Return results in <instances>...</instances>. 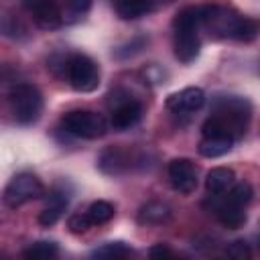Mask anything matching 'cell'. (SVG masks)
<instances>
[{
    "label": "cell",
    "mask_w": 260,
    "mask_h": 260,
    "mask_svg": "<svg viewBox=\"0 0 260 260\" xmlns=\"http://www.w3.org/2000/svg\"><path fill=\"white\" fill-rule=\"evenodd\" d=\"M175 30H197L201 26V6H187L175 18Z\"/></svg>",
    "instance_id": "cell-20"
},
{
    "label": "cell",
    "mask_w": 260,
    "mask_h": 260,
    "mask_svg": "<svg viewBox=\"0 0 260 260\" xmlns=\"http://www.w3.org/2000/svg\"><path fill=\"white\" fill-rule=\"evenodd\" d=\"M87 215L91 217L93 225H102V223H108V221L114 217V205H112V203H108V201H102V199H98V201H93V203L89 205V209H87Z\"/></svg>",
    "instance_id": "cell-24"
},
{
    "label": "cell",
    "mask_w": 260,
    "mask_h": 260,
    "mask_svg": "<svg viewBox=\"0 0 260 260\" xmlns=\"http://www.w3.org/2000/svg\"><path fill=\"white\" fill-rule=\"evenodd\" d=\"M67 203H69L67 191L65 189H53L49 199H47V203H45V207H43V211L39 213V223L45 225V228L55 225L61 219L63 211L67 209Z\"/></svg>",
    "instance_id": "cell-10"
},
{
    "label": "cell",
    "mask_w": 260,
    "mask_h": 260,
    "mask_svg": "<svg viewBox=\"0 0 260 260\" xmlns=\"http://www.w3.org/2000/svg\"><path fill=\"white\" fill-rule=\"evenodd\" d=\"M59 254V246L55 242H47V240H41V242H35L30 244L28 248L22 250V256L26 260H51Z\"/></svg>",
    "instance_id": "cell-19"
},
{
    "label": "cell",
    "mask_w": 260,
    "mask_h": 260,
    "mask_svg": "<svg viewBox=\"0 0 260 260\" xmlns=\"http://www.w3.org/2000/svg\"><path fill=\"white\" fill-rule=\"evenodd\" d=\"M30 12H32V20L37 22V26H41L45 30L59 28L63 22V12L55 0H43Z\"/></svg>",
    "instance_id": "cell-13"
},
{
    "label": "cell",
    "mask_w": 260,
    "mask_h": 260,
    "mask_svg": "<svg viewBox=\"0 0 260 260\" xmlns=\"http://www.w3.org/2000/svg\"><path fill=\"white\" fill-rule=\"evenodd\" d=\"M140 116H142V104L132 100V98H126V100H122L120 104L114 106L110 124H112L114 130L124 132V130L132 128L134 124H138Z\"/></svg>",
    "instance_id": "cell-9"
},
{
    "label": "cell",
    "mask_w": 260,
    "mask_h": 260,
    "mask_svg": "<svg viewBox=\"0 0 260 260\" xmlns=\"http://www.w3.org/2000/svg\"><path fill=\"white\" fill-rule=\"evenodd\" d=\"M146 45H148V39H146V37H134V39H130L128 43L116 47V49H114V57L120 59V61H126V59H130V57L142 53V49H146Z\"/></svg>",
    "instance_id": "cell-21"
},
{
    "label": "cell",
    "mask_w": 260,
    "mask_h": 260,
    "mask_svg": "<svg viewBox=\"0 0 260 260\" xmlns=\"http://www.w3.org/2000/svg\"><path fill=\"white\" fill-rule=\"evenodd\" d=\"M41 2H43V0H22V4H24L28 10H32V8H35L37 4H41Z\"/></svg>",
    "instance_id": "cell-30"
},
{
    "label": "cell",
    "mask_w": 260,
    "mask_h": 260,
    "mask_svg": "<svg viewBox=\"0 0 260 260\" xmlns=\"http://www.w3.org/2000/svg\"><path fill=\"white\" fill-rule=\"evenodd\" d=\"M45 195V185L32 173H18L10 179L4 189V203L8 207H20L28 201L41 199Z\"/></svg>",
    "instance_id": "cell-6"
},
{
    "label": "cell",
    "mask_w": 260,
    "mask_h": 260,
    "mask_svg": "<svg viewBox=\"0 0 260 260\" xmlns=\"http://www.w3.org/2000/svg\"><path fill=\"white\" fill-rule=\"evenodd\" d=\"M98 167L106 175H120L130 169V154L126 150H122L120 146H110V148L102 150V154L98 158Z\"/></svg>",
    "instance_id": "cell-12"
},
{
    "label": "cell",
    "mask_w": 260,
    "mask_h": 260,
    "mask_svg": "<svg viewBox=\"0 0 260 260\" xmlns=\"http://www.w3.org/2000/svg\"><path fill=\"white\" fill-rule=\"evenodd\" d=\"M158 2H162V4H169V2H173V0H158Z\"/></svg>",
    "instance_id": "cell-31"
},
{
    "label": "cell",
    "mask_w": 260,
    "mask_h": 260,
    "mask_svg": "<svg viewBox=\"0 0 260 260\" xmlns=\"http://www.w3.org/2000/svg\"><path fill=\"white\" fill-rule=\"evenodd\" d=\"M201 41L197 30H175V57L181 63H191L199 57Z\"/></svg>",
    "instance_id": "cell-11"
},
{
    "label": "cell",
    "mask_w": 260,
    "mask_h": 260,
    "mask_svg": "<svg viewBox=\"0 0 260 260\" xmlns=\"http://www.w3.org/2000/svg\"><path fill=\"white\" fill-rule=\"evenodd\" d=\"M258 248H260V236H258Z\"/></svg>",
    "instance_id": "cell-32"
},
{
    "label": "cell",
    "mask_w": 260,
    "mask_h": 260,
    "mask_svg": "<svg viewBox=\"0 0 260 260\" xmlns=\"http://www.w3.org/2000/svg\"><path fill=\"white\" fill-rule=\"evenodd\" d=\"M65 2H67V8L75 14H85L91 8V0H65Z\"/></svg>",
    "instance_id": "cell-29"
},
{
    "label": "cell",
    "mask_w": 260,
    "mask_h": 260,
    "mask_svg": "<svg viewBox=\"0 0 260 260\" xmlns=\"http://www.w3.org/2000/svg\"><path fill=\"white\" fill-rule=\"evenodd\" d=\"M234 138H228V136H203L201 142H199V154L205 156V158H217V156H223L225 152L232 150L234 146Z\"/></svg>",
    "instance_id": "cell-17"
},
{
    "label": "cell",
    "mask_w": 260,
    "mask_h": 260,
    "mask_svg": "<svg viewBox=\"0 0 260 260\" xmlns=\"http://www.w3.org/2000/svg\"><path fill=\"white\" fill-rule=\"evenodd\" d=\"M61 124L67 134L77 138H102L108 132V124L102 114H95L91 110H71L61 118Z\"/></svg>",
    "instance_id": "cell-3"
},
{
    "label": "cell",
    "mask_w": 260,
    "mask_h": 260,
    "mask_svg": "<svg viewBox=\"0 0 260 260\" xmlns=\"http://www.w3.org/2000/svg\"><path fill=\"white\" fill-rule=\"evenodd\" d=\"M10 108L18 124H35L43 114V95L32 83H16L10 89Z\"/></svg>",
    "instance_id": "cell-2"
},
{
    "label": "cell",
    "mask_w": 260,
    "mask_h": 260,
    "mask_svg": "<svg viewBox=\"0 0 260 260\" xmlns=\"http://www.w3.org/2000/svg\"><path fill=\"white\" fill-rule=\"evenodd\" d=\"M240 20H242V14H238L230 6H223V4L201 6V26H205L215 37L234 39V32H236Z\"/></svg>",
    "instance_id": "cell-5"
},
{
    "label": "cell",
    "mask_w": 260,
    "mask_h": 260,
    "mask_svg": "<svg viewBox=\"0 0 260 260\" xmlns=\"http://www.w3.org/2000/svg\"><path fill=\"white\" fill-rule=\"evenodd\" d=\"M154 0H114V10L122 20H134L148 14Z\"/></svg>",
    "instance_id": "cell-16"
},
{
    "label": "cell",
    "mask_w": 260,
    "mask_h": 260,
    "mask_svg": "<svg viewBox=\"0 0 260 260\" xmlns=\"http://www.w3.org/2000/svg\"><path fill=\"white\" fill-rule=\"evenodd\" d=\"M236 183V173L228 167H215L205 177V189L211 195H223Z\"/></svg>",
    "instance_id": "cell-14"
},
{
    "label": "cell",
    "mask_w": 260,
    "mask_h": 260,
    "mask_svg": "<svg viewBox=\"0 0 260 260\" xmlns=\"http://www.w3.org/2000/svg\"><path fill=\"white\" fill-rule=\"evenodd\" d=\"M252 108L248 100L238 95L219 98L211 110V116L203 122L201 132L203 136H228L238 140L244 136L248 122H250Z\"/></svg>",
    "instance_id": "cell-1"
},
{
    "label": "cell",
    "mask_w": 260,
    "mask_h": 260,
    "mask_svg": "<svg viewBox=\"0 0 260 260\" xmlns=\"http://www.w3.org/2000/svg\"><path fill=\"white\" fill-rule=\"evenodd\" d=\"M169 181L175 191L189 195L197 189V167L189 158H173L169 162Z\"/></svg>",
    "instance_id": "cell-7"
},
{
    "label": "cell",
    "mask_w": 260,
    "mask_h": 260,
    "mask_svg": "<svg viewBox=\"0 0 260 260\" xmlns=\"http://www.w3.org/2000/svg\"><path fill=\"white\" fill-rule=\"evenodd\" d=\"M252 195H254L252 185L246 183V181H242V183H234V185H232V189L228 191V197H225V199H228L230 203H234V205L244 207V205H248V203L252 201Z\"/></svg>",
    "instance_id": "cell-23"
},
{
    "label": "cell",
    "mask_w": 260,
    "mask_h": 260,
    "mask_svg": "<svg viewBox=\"0 0 260 260\" xmlns=\"http://www.w3.org/2000/svg\"><path fill=\"white\" fill-rule=\"evenodd\" d=\"M91 225H93V221H91V217L87 215V211H85V213H73V215L67 219V228H69L71 234H85Z\"/></svg>",
    "instance_id": "cell-26"
},
{
    "label": "cell",
    "mask_w": 260,
    "mask_h": 260,
    "mask_svg": "<svg viewBox=\"0 0 260 260\" xmlns=\"http://www.w3.org/2000/svg\"><path fill=\"white\" fill-rule=\"evenodd\" d=\"M258 32H260V24L254 18L242 16V20H240V24L234 32V39L236 41H252V39H256Z\"/></svg>",
    "instance_id": "cell-25"
},
{
    "label": "cell",
    "mask_w": 260,
    "mask_h": 260,
    "mask_svg": "<svg viewBox=\"0 0 260 260\" xmlns=\"http://www.w3.org/2000/svg\"><path fill=\"white\" fill-rule=\"evenodd\" d=\"M171 219V207L162 201H148L138 211V221L148 225H158Z\"/></svg>",
    "instance_id": "cell-18"
},
{
    "label": "cell",
    "mask_w": 260,
    "mask_h": 260,
    "mask_svg": "<svg viewBox=\"0 0 260 260\" xmlns=\"http://www.w3.org/2000/svg\"><path fill=\"white\" fill-rule=\"evenodd\" d=\"M225 252L234 260H248L252 256V248H250V244L246 240H234V242H230V246L225 248Z\"/></svg>",
    "instance_id": "cell-27"
},
{
    "label": "cell",
    "mask_w": 260,
    "mask_h": 260,
    "mask_svg": "<svg viewBox=\"0 0 260 260\" xmlns=\"http://www.w3.org/2000/svg\"><path fill=\"white\" fill-rule=\"evenodd\" d=\"M65 71H67V79L75 91L89 93L100 85V67L87 55L73 53L65 61Z\"/></svg>",
    "instance_id": "cell-4"
},
{
    "label": "cell",
    "mask_w": 260,
    "mask_h": 260,
    "mask_svg": "<svg viewBox=\"0 0 260 260\" xmlns=\"http://www.w3.org/2000/svg\"><path fill=\"white\" fill-rule=\"evenodd\" d=\"M213 211H215L217 219H219L225 228H230V230H238V228H242V225L246 223V211H244V207L234 205V203H230L228 199L215 203V205H213Z\"/></svg>",
    "instance_id": "cell-15"
},
{
    "label": "cell",
    "mask_w": 260,
    "mask_h": 260,
    "mask_svg": "<svg viewBox=\"0 0 260 260\" xmlns=\"http://www.w3.org/2000/svg\"><path fill=\"white\" fill-rule=\"evenodd\" d=\"M148 256H150V258H173L175 252H173L167 244H154V246L148 250Z\"/></svg>",
    "instance_id": "cell-28"
},
{
    "label": "cell",
    "mask_w": 260,
    "mask_h": 260,
    "mask_svg": "<svg viewBox=\"0 0 260 260\" xmlns=\"http://www.w3.org/2000/svg\"><path fill=\"white\" fill-rule=\"evenodd\" d=\"M132 254V248L126 246L124 242H108L91 252V258H124Z\"/></svg>",
    "instance_id": "cell-22"
},
{
    "label": "cell",
    "mask_w": 260,
    "mask_h": 260,
    "mask_svg": "<svg viewBox=\"0 0 260 260\" xmlns=\"http://www.w3.org/2000/svg\"><path fill=\"white\" fill-rule=\"evenodd\" d=\"M205 104V91L201 87H185L167 100V108L175 114H189L197 112Z\"/></svg>",
    "instance_id": "cell-8"
}]
</instances>
